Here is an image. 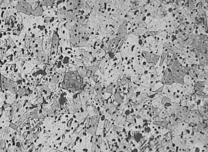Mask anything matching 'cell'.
Masks as SVG:
<instances>
[{
    "mask_svg": "<svg viewBox=\"0 0 208 152\" xmlns=\"http://www.w3.org/2000/svg\"><path fill=\"white\" fill-rule=\"evenodd\" d=\"M126 23L124 22L122 25H121L119 27L118 34V37L120 38H123L125 37V36H126Z\"/></svg>",
    "mask_w": 208,
    "mask_h": 152,
    "instance_id": "cell-2",
    "label": "cell"
},
{
    "mask_svg": "<svg viewBox=\"0 0 208 152\" xmlns=\"http://www.w3.org/2000/svg\"><path fill=\"white\" fill-rule=\"evenodd\" d=\"M17 9L19 11L27 14H34V11L32 10L30 5L27 4V3L23 1L18 3L17 5Z\"/></svg>",
    "mask_w": 208,
    "mask_h": 152,
    "instance_id": "cell-1",
    "label": "cell"
}]
</instances>
